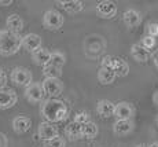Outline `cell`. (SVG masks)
Instances as JSON below:
<instances>
[{
    "instance_id": "6da1fadb",
    "label": "cell",
    "mask_w": 158,
    "mask_h": 147,
    "mask_svg": "<svg viewBox=\"0 0 158 147\" xmlns=\"http://www.w3.org/2000/svg\"><path fill=\"white\" fill-rule=\"evenodd\" d=\"M40 113L48 122H60L63 121L69 114V107L63 100L59 99H45L40 105Z\"/></svg>"
},
{
    "instance_id": "7a4b0ae2",
    "label": "cell",
    "mask_w": 158,
    "mask_h": 147,
    "mask_svg": "<svg viewBox=\"0 0 158 147\" xmlns=\"http://www.w3.org/2000/svg\"><path fill=\"white\" fill-rule=\"evenodd\" d=\"M22 47V37L8 29L0 30V55L11 57Z\"/></svg>"
},
{
    "instance_id": "3957f363",
    "label": "cell",
    "mask_w": 158,
    "mask_h": 147,
    "mask_svg": "<svg viewBox=\"0 0 158 147\" xmlns=\"http://www.w3.org/2000/svg\"><path fill=\"white\" fill-rule=\"evenodd\" d=\"M63 22H65V19H63L62 14L56 10H48V11H45L43 15L44 27L48 30H52V32L59 30L60 27L63 26Z\"/></svg>"
},
{
    "instance_id": "277c9868",
    "label": "cell",
    "mask_w": 158,
    "mask_h": 147,
    "mask_svg": "<svg viewBox=\"0 0 158 147\" xmlns=\"http://www.w3.org/2000/svg\"><path fill=\"white\" fill-rule=\"evenodd\" d=\"M10 78L14 84L21 85V87H28L29 84H32V72L28 69V67H23V66H17L13 69L10 74Z\"/></svg>"
},
{
    "instance_id": "5b68a950",
    "label": "cell",
    "mask_w": 158,
    "mask_h": 147,
    "mask_svg": "<svg viewBox=\"0 0 158 147\" xmlns=\"http://www.w3.org/2000/svg\"><path fill=\"white\" fill-rule=\"evenodd\" d=\"M41 85H43L45 95L51 96L52 99H56V96H59L63 92V88H65L60 78H44Z\"/></svg>"
},
{
    "instance_id": "8992f818",
    "label": "cell",
    "mask_w": 158,
    "mask_h": 147,
    "mask_svg": "<svg viewBox=\"0 0 158 147\" xmlns=\"http://www.w3.org/2000/svg\"><path fill=\"white\" fill-rule=\"evenodd\" d=\"M44 95H45V92L43 90V85H41L40 82H32L28 87H25V98L30 103L43 102Z\"/></svg>"
},
{
    "instance_id": "52a82bcc",
    "label": "cell",
    "mask_w": 158,
    "mask_h": 147,
    "mask_svg": "<svg viewBox=\"0 0 158 147\" xmlns=\"http://www.w3.org/2000/svg\"><path fill=\"white\" fill-rule=\"evenodd\" d=\"M18 100V95L11 88H2L0 90V110H7L15 106Z\"/></svg>"
},
{
    "instance_id": "ba28073f",
    "label": "cell",
    "mask_w": 158,
    "mask_h": 147,
    "mask_svg": "<svg viewBox=\"0 0 158 147\" xmlns=\"http://www.w3.org/2000/svg\"><path fill=\"white\" fill-rule=\"evenodd\" d=\"M39 137H40L41 140H44V142H50V140H52L54 137L59 136V131H58V127L52 124V122H48V121H44V122H40L39 124Z\"/></svg>"
},
{
    "instance_id": "9c48e42d",
    "label": "cell",
    "mask_w": 158,
    "mask_h": 147,
    "mask_svg": "<svg viewBox=\"0 0 158 147\" xmlns=\"http://www.w3.org/2000/svg\"><path fill=\"white\" fill-rule=\"evenodd\" d=\"M133 116H135V107L132 103L124 100V102H118L115 105L114 117L117 120H132Z\"/></svg>"
},
{
    "instance_id": "30bf717a",
    "label": "cell",
    "mask_w": 158,
    "mask_h": 147,
    "mask_svg": "<svg viewBox=\"0 0 158 147\" xmlns=\"http://www.w3.org/2000/svg\"><path fill=\"white\" fill-rule=\"evenodd\" d=\"M96 10H98V14L101 15L102 18L110 19V18L115 17V14H117V6H115V3L111 2V0H102V2L98 3Z\"/></svg>"
},
{
    "instance_id": "8fae6325",
    "label": "cell",
    "mask_w": 158,
    "mask_h": 147,
    "mask_svg": "<svg viewBox=\"0 0 158 147\" xmlns=\"http://www.w3.org/2000/svg\"><path fill=\"white\" fill-rule=\"evenodd\" d=\"M22 47L28 52H35V51L41 48V37L36 33H28L22 37Z\"/></svg>"
},
{
    "instance_id": "7c38bea8",
    "label": "cell",
    "mask_w": 158,
    "mask_h": 147,
    "mask_svg": "<svg viewBox=\"0 0 158 147\" xmlns=\"http://www.w3.org/2000/svg\"><path fill=\"white\" fill-rule=\"evenodd\" d=\"M96 111H98V114L102 118H110V117H113L115 113V105L111 100L102 99L96 105Z\"/></svg>"
},
{
    "instance_id": "4fadbf2b",
    "label": "cell",
    "mask_w": 158,
    "mask_h": 147,
    "mask_svg": "<svg viewBox=\"0 0 158 147\" xmlns=\"http://www.w3.org/2000/svg\"><path fill=\"white\" fill-rule=\"evenodd\" d=\"M32 127V121H30L29 117H25V116H18L13 120V129L15 133L22 135L26 133Z\"/></svg>"
},
{
    "instance_id": "5bb4252c",
    "label": "cell",
    "mask_w": 158,
    "mask_h": 147,
    "mask_svg": "<svg viewBox=\"0 0 158 147\" xmlns=\"http://www.w3.org/2000/svg\"><path fill=\"white\" fill-rule=\"evenodd\" d=\"M133 121L132 120H117L113 124V132L118 136L128 135L133 131Z\"/></svg>"
},
{
    "instance_id": "9a60e30c",
    "label": "cell",
    "mask_w": 158,
    "mask_h": 147,
    "mask_svg": "<svg viewBox=\"0 0 158 147\" xmlns=\"http://www.w3.org/2000/svg\"><path fill=\"white\" fill-rule=\"evenodd\" d=\"M51 54L52 52H50V51L45 50V48H40V50L35 51V52L32 54V59L37 66L44 67L51 62Z\"/></svg>"
},
{
    "instance_id": "2e32d148",
    "label": "cell",
    "mask_w": 158,
    "mask_h": 147,
    "mask_svg": "<svg viewBox=\"0 0 158 147\" xmlns=\"http://www.w3.org/2000/svg\"><path fill=\"white\" fill-rule=\"evenodd\" d=\"M131 54H132L133 59L138 61V62H147L148 58H150V52H148V50H146L142 44H133L132 47H131Z\"/></svg>"
},
{
    "instance_id": "e0dca14e",
    "label": "cell",
    "mask_w": 158,
    "mask_h": 147,
    "mask_svg": "<svg viewBox=\"0 0 158 147\" xmlns=\"http://www.w3.org/2000/svg\"><path fill=\"white\" fill-rule=\"evenodd\" d=\"M65 135L69 140H78L83 137V125L77 124V122H70V124L66 127Z\"/></svg>"
},
{
    "instance_id": "ac0fdd59",
    "label": "cell",
    "mask_w": 158,
    "mask_h": 147,
    "mask_svg": "<svg viewBox=\"0 0 158 147\" xmlns=\"http://www.w3.org/2000/svg\"><path fill=\"white\" fill-rule=\"evenodd\" d=\"M123 19H124V23H125L128 27H136L142 21V15L138 13L136 10H127L123 15Z\"/></svg>"
},
{
    "instance_id": "d6986e66",
    "label": "cell",
    "mask_w": 158,
    "mask_h": 147,
    "mask_svg": "<svg viewBox=\"0 0 158 147\" xmlns=\"http://www.w3.org/2000/svg\"><path fill=\"white\" fill-rule=\"evenodd\" d=\"M58 4L66 13H70V14H77L80 11H83V8H84L83 2H80V0H65V2H58Z\"/></svg>"
},
{
    "instance_id": "ffe728a7",
    "label": "cell",
    "mask_w": 158,
    "mask_h": 147,
    "mask_svg": "<svg viewBox=\"0 0 158 147\" xmlns=\"http://www.w3.org/2000/svg\"><path fill=\"white\" fill-rule=\"evenodd\" d=\"M117 74H115L114 69H106V67H101L98 72V80L103 85H110L113 84Z\"/></svg>"
},
{
    "instance_id": "44dd1931",
    "label": "cell",
    "mask_w": 158,
    "mask_h": 147,
    "mask_svg": "<svg viewBox=\"0 0 158 147\" xmlns=\"http://www.w3.org/2000/svg\"><path fill=\"white\" fill-rule=\"evenodd\" d=\"M6 23H7V26H8V30H11V32H14V33H18V35H19V32L23 29V21L18 14L8 15Z\"/></svg>"
},
{
    "instance_id": "7402d4cb",
    "label": "cell",
    "mask_w": 158,
    "mask_h": 147,
    "mask_svg": "<svg viewBox=\"0 0 158 147\" xmlns=\"http://www.w3.org/2000/svg\"><path fill=\"white\" fill-rule=\"evenodd\" d=\"M114 72L117 74V77H125L129 73V65L124 59H121V58H115Z\"/></svg>"
},
{
    "instance_id": "603a6c76",
    "label": "cell",
    "mask_w": 158,
    "mask_h": 147,
    "mask_svg": "<svg viewBox=\"0 0 158 147\" xmlns=\"http://www.w3.org/2000/svg\"><path fill=\"white\" fill-rule=\"evenodd\" d=\"M99 129H98V125L95 122L89 121L87 124L83 125V137H87V139H94V137L98 135Z\"/></svg>"
},
{
    "instance_id": "cb8c5ba5",
    "label": "cell",
    "mask_w": 158,
    "mask_h": 147,
    "mask_svg": "<svg viewBox=\"0 0 158 147\" xmlns=\"http://www.w3.org/2000/svg\"><path fill=\"white\" fill-rule=\"evenodd\" d=\"M62 69L56 66H52L51 63H48L47 66L43 67V74L45 76V78H59L62 76Z\"/></svg>"
},
{
    "instance_id": "d4e9b609",
    "label": "cell",
    "mask_w": 158,
    "mask_h": 147,
    "mask_svg": "<svg viewBox=\"0 0 158 147\" xmlns=\"http://www.w3.org/2000/svg\"><path fill=\"white\" fill-rule=\"evenodd\" d=\"M50 63L52 66H56V67H59V69H62L66 63V55L63 52H60V51H55V52L51 54V62Z\"/></svg>"
},
{
    "instance_id": "484cf974",
    "label": "cell",
    "mask_w": 158,
    "mask_h": 147,
    "mask_svg": "<svg viewBox=\"0 0 158 147\" xmlns=\"http://www.w3.org/2000/svg\"><path fill=\"white\" fill-rule=\"evenodd\" d=\"M45 147H66V140L62 136H56L50 142H45Z\"/></svg>"
},
{
    "instance_id": "4316f807",
    "label": "cell",
    "mask_w": 158,
    "mask_h": 147,
    "mask_svg": "<svg viewBox=\"0 0 158 147\" xmlns=\"http://www.w3.org/2000/svg\"><path fill=\"white\" fill-rule=\"evenodd\" d=\"M142 45L146 48V50H151V48L156 47V37H151V36L146 35L143 39H142Z\"/></svg>"
},
{
    "instance_id": "83f0119b",
    "label": "cell",
    "mask_w": 158,
    "mask_h": 147,
    "mask_svg": "<svg viewBox=\"0 0 158 147\" xmlns=\"http://www.w3.org/2000/svg\"><path fill=\"white\" fill-rule=\"evenodd\" d=\"M74 122H77V124H87V122H89V116H88L87 111H80L77 113V114L74 116Z\"/></svg>"
},
{
    "instance_id": "f1b7e54d",
    "label": "cell",
    "mask_w": 158,
    "mask_h": 147,
    "mask_svg": "<svg viewBox=\"0 0 158 147\" xmlns=\"http://www.w3.org/2000/svg\"><path fill=\"white\" fill-rule=\"evenodd\" d=\"M114 62H115V58L110 57V55H106V57L102 58L101 67H106V69H114Z\"/></svg>"
},
{
    "instance_id": "f546056e",
    "label": "cell",
    "mask_w": 158,
    "mask_h": 147,
    "mask_svg": "<svg viewBox=\"0 0 158 147\" xmlns=\"http://www.w3.org/2000/svg\"><path fill=\"white\" fill-rule=\"evenodd\" d=\"M146 33H147V36H151V37H157V36H158V22H151V23H148L147 27H146Z\"/></svg>"
},
{
    "instance_id": "4dcf8cb0",
    "label": "cell",
    "mask_w": 158,
    "mask_h": 147,
    "mask_svg": "<svg viewBox=\"0 0 158 147\" xmlns=\"http://www.w3.org/2000/svg\"><path fill=\"white\" fill-rule=\"evenodd\" d=\"M6 82H7V76H6V73L3 72L2 69H0V90L6 87Z\"/></svg>"
},
{
    "instance_id": "1f68e13d",
    "label": "cell",
    "mask_w": 158,
    "mask_h": 147,
    "mask_svg": "<svg viewBox=\"0 0 158 147\" xmlns=\"http://www.w3.org/2000/svg\"><path fill=\"white\" fill-rule=\"evenodd\" d=\"M0 147H8V139L4 133L0 132Z\"/></svg>"
},
{
    "instance_id": "d6a6232c",
    "label": "cell",
    "mask_w": 158,
    "mask_h": 147,
    "mask_svg": "<svg viewBox=\"0 0 158 147\" xmlns=\"http://www.w3.org/2000/svg\"><path fill=\"white\" fill-rule=\"evenodd\" d=\"M151 58H153V62H154V65H156V67L158 69V50H156L153 54H151Z\"/></svg>"
},
{
    "instance_id": "836d02e7",
    "label": "cell",
    "mask_w": 158,
    "mask_h": 147,
    "mask_svg": "<svg viewBox=\"0 0 158 147\" xmlns=\"http://www.w3.org/2000/svg\"><path fill=\"white\" fill-rule=\"evenodd\" d=\"M13 4V0H4V2H0V6H11Z\"/></svg>"
},
{
    "instance_id": "e575fe53",
    "label": "cell",
    "mask_w": 158,
    "mask_h": 147,
    "mask_svg": "<svg viewBox=\"0 0 158 147\" xmlns=\"http://www.w3.org/2000/svg\"><path fill=\"white\" fill-rule=\"evenodd\" d=\"M153 100H154V103H157L158 105V91L156 94H154V96H153Z\"/></svg>"
},
{
    "instance_id": "d590c367",
    "label": "cell",
    "mask_w": 158,
    "mask_h": 147,
    "mask_svg": "<svg viewBox=\"0 0 158 147\" xmlns=\"http://www.w3.org/2000/svg\"><path fill=\"white\" fill-rule=\"evenodd\" d=\"M148 147H158V142H154L151 145H148Z\"/></svg>"
},
{
    "instance_id": "8d00e7d4",
    "label": "cell",
    "mask_w": 158,
    "mask_h": 147,
    "mask_svg": "<svg viewBox=\"0 0 158 147\" xmlns=\"http://www.w3.org/2000/svg\"><path fill=\"white\" fill-rule=\"evenodd\" d=\"M136 147H148V146H147V145H144V143H140V145H138Z\"/></svg>"
},
{
    "instance_id": "74e56055",
    "label": "cell",
    "mask_w": 158,
    "mask_h": 147,
    "mask_svg": "<svg viewBox=\"0 0 158 147\" xmlns=\"http://www.w3.org/2000/svg\"><path fill=\"white\" fill-rule=\"evenodd\" d=\"M157 124H158V117H157Z\"/></svg>"
}]
</instances>
